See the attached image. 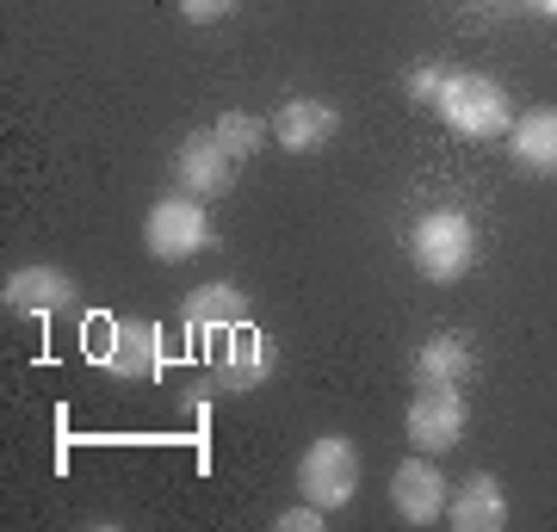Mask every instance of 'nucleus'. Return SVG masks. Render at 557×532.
<instances>
[{"label":"nucleus","mask_w":557,"mask_h":532,"mask_svg":"<svg viewBox=\"0 0 557 532\" xmlns=\"http://www.w3.org/2000/svg\"><path fill=\"white\" fill-rule=\"evenodd\" d=\"M409 260H416L421 279H434V285H458V279L471 273V260H478V230H471V218H465L458 205L428 211V218L409 230Z\"/></svg>","instance_id":"obj_1"},{"label":"nucleus","mask_w":557,"mask_h":532,"mask_svg":"<svg viewBox=\"0 0 557 532\" xmlns=\"http://www.w3.org/2000/svg\"><path fill=\"white\" fill-rule=\"evenodd\" d=\"M434 112L471 143H496V137L515 131V106L502 94V81H490V75H446L440 81Z\"/></svg>","instance_id":"obj_2"},{"label":"nucleus","mask_w":557,"mask_h":532,"mask_svg":"<svg viewBox=\"0 0 557 532\" xmlns=\"http://www.w3.org/2000/svg\"><path fill=\"white\" fill-rule=\"evenodd\" d=\"M143 248L156 260H193L199 248H211V211H205L193 193H168L149 205V218H143Z\"/></svg>","instance_id":"obj_3"},{"label":"nucleus","mask_w":557,"mask_h":532,"mask_svg":"<svg viewBox=\"0 0 557 532\" xmlns=\"http://www.w3.org/2000/svg\"><path fill=\"white\" fill-rule=\"evenodd\" d=\"M359 490V453H354V440H341V434H322L310 453L298 458V495L304 502H317V508H347Z\"/></svg>","instance_id":"obj_4"},{"label":"nucleus","mask_w":557,"mask_h":532,"mask_svg":"<svg viewBox=\"0 0 557 532\" xmlns=\"http://www.w3.org/2000/svg\"><path fill=\"white\" fill-rule=\"evenodd\" d=\"M471 428V409H465V384H416L409 396V440L428 446V453H446L458 446Z\"/></svg>","instance_id":"obj_5"},{"label":"nucleus","mask_w":557,"mask_h":532,"mask_svg":"<svg viewBox=\"0 0 557 532\" xmlns=\"http://www.w3.org/2000/svg\"><path fill=\"white\" fill-rule=\"evenodd\" d=\"M273 366H278V347L260 329H230V341H223V354H218V366H211V391H223V396H248V391H260L267 378H273Z\"/></svg>","instance_id":"obj_6"},{"label":"nucleus","mask_w":557,"mask_h":532,"mask_svg":"<svg viewBox=\"0 0 557 532\" xmlns=\"http://www.w3.org/2000/svg\"><path fill=\"white\" fill-rule=\"evenodd\" d=\"M174 180H180V193H193V198H223L236 186V156L218 143V131H193L174 149Z\"/></svg>","instance_id":"obj_7"},{"label":"nucleus","mask_w":557,"mask_h":532,"mask_svg":"<svg viewBox=\"0 0 557 532\" xmlns=\"http://www.w3.org/2000/svg\"><path fill=\"white\" fill-rule=\"evenodd\" d=\"M446 477H440L434 458H403L397 477H391V508L409 520V527H434L440 514H446Z\"/></svg>","instance_id":"obj_8"},{"label":"nucleus","mask_w":557,"mask_h":532,"mask_svg":"<svg viewBox=\"0 0 557 532\" xmlns=\"http://www.w3.org/2000/svg\"><path fill=\"white\" fill-rule=\"evenodd\" d=\"M100 366L124 384H143V378L161 372V329L156 322H112L100 347Z\"/></svg>","instance_id":"obj_9"},{"label":"nucleus","mask_w":557,"mask_h":532,"mask_svg":"<svg viewBox=\"0 0 557 532\" xmlns=\"http://www.w3.org/2000/svg\"><path fill=\"white\" fill-rule=\"evenodd\" d=\"M341 131V112L329 106V99H285L278 106V119H273V137L285 156H317V149H329Z\"/></svg>","instance_id":"obj_10"},{"label":"nucleus","mask_w":557,"mask_h":532,"mask_svg":"<svg viewBox=\"0 0 557 532\" xmlns=\"http://www.w3.org/2000/svg\"><path fill=\"white\" fill-rule=\"evenodd\" d=\"M0 297H7L13 316H57L75 304V279L62 273V267H20V273H7Z\"/></svg>","instance_id":"obj_11"},{"label":"nucleus","mask_w":557,"mask_h":532,"mask_svg":"<svg viewBox=\"0 0 557 532\" xmlns=\"http://www.w3.org/2000/svg\"><path fill=\"white\" fill-rule=\"evenodd\" d=\"M508 156H515V168H527V174L557 180V106L520 112L515 131H508Z\"/></svg>","instance_id":"obj_12"},{"label":"nucleus","mask_w":557,"mask_h":532,"mask_svg":"<svg viewBox=\"0 0 557 532\" xmlns=\"http://www.w3.org/2000/svg\"><path fill=\"white\" fill-rule=\"evenodd\" d=\"M446 520L458 532H502L508 527V495H502V483L490 471H471L458 483V502L446 508Z\"/></svg>","instance_id":"obj_13"},{"label":"nucleus","mask_w":557,"mask_h":532,"mask_svg":"<svg viewBox=\"0 0 557 532\" xmlns=\"http://www.w3.org/2000/svg\"><path fill=\"white\" fill-rule=\"evenodd\" d=\"M180 316H186V329H199V335H230V329L248 322V297H242V285L218 279V285H199V292L186 297Z\"/></svg>","instance_id":"obj_14"},{"label":"nucleus","mask_w":557,"mask_h":532,"mask_svg":"<svg viewBox=\"0 0 557 532\" xmlns=\"http://www.w3.org/2000/svg\"><path fill=\"white\" fill-rule=\"evenodd\" d=\"M471 378V347L458 335H434L416 354V384H465Z\"/></svg>","instance_id":"obj_15"},{"label":"nucleus","mask_w":557,"mask_h":532,"mask_svg":"<svg viewBox=\"0 0 557 532\" xmlns=\"http://www.w3.org/2000/svg\"><path fill=\"white\" fill-rule=\"evenodd\" d=\"M211 131H218V143H223V149H230V156L242 161V156H255V149H260V137H267L273 124H260L255 112H223V119L211 124Z\"/></svg>","instance_id":"obj_16"},{"label":"nucleus","mask_w":557,"mask_h":532,"mask_svg":"<svg viewBox=\"0 0 557 532\" xmlns=\"http://www.w3.org/2000/svg\"><path fill=\"white\" fill-rule=\"evenodd\" d=\"M440 81H446L440 69H409V81H403V94L416 99V106H434V99H440Z\"/></svg>","instance_id":"obj_17"},{"label":"nucleus","mask_w":557,"mask_h":532,"mask_svg":"<svg viewBox=\"0 0 557 532\" xmlns=\"http://www.w3.org/2000/svg\"><path fill=\"white\" fill-rule=\"evenodd\" d=\"M322 514H329V508H317V502H298V508L278 514L273 527H278V532H317V527H322Z\"/></svg>","instance_id":"obj_18"},{"label":"nucleus","mask_w":557,"mask_h":532,"mask_svg":"<svg viewBox=\"0 0 557 532\" xmlns=\"http://www.w3.org/2000/svg\"><path fill=\"white\" fill-rule=\"evenodd\" d=\"M230 7H236V0H180V20L186 25H218Z\"/></svg>","instance_id":"obj_19"},{"label":"nucleus","mask_w":557,"mask_h":532,"mask_svg":"<svg viewBox=\"0 0 557 532\" xmlns=\"http://www.w3.org/2000/svg\"><path fill=\"white\" fill-rule=\"evenodd\" d=\"M520 7H533V13H545V20H557V0H520Z\"/></svg>","instance_id":"obj_20"}]
</instances>
